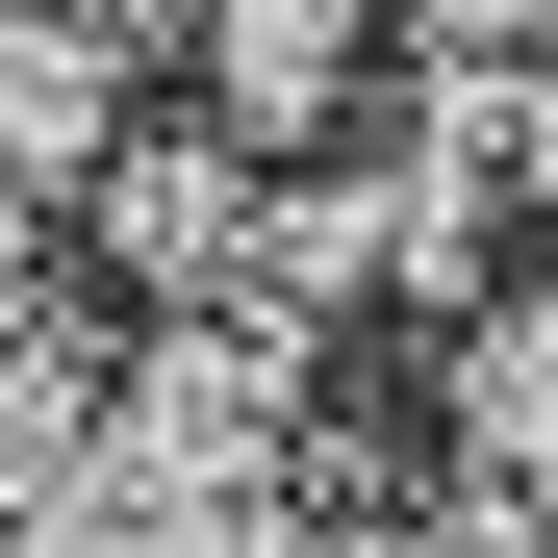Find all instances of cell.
<instances>
[{"label": "cell", "instance_id": "obj_1", "mask_svg": "<svg viewBox=\"0 0 558 558\" xmlns=\"http://www.w3.org/2000/svg\"><path fill=\"white\" fill-rule=\"evenodd\" d=\"M153 26H178V0H0V128L76 153V128L128 102V51H153Z\"/></svg>", "mask_w": 558, "mask_h": 558}]
</instances>
